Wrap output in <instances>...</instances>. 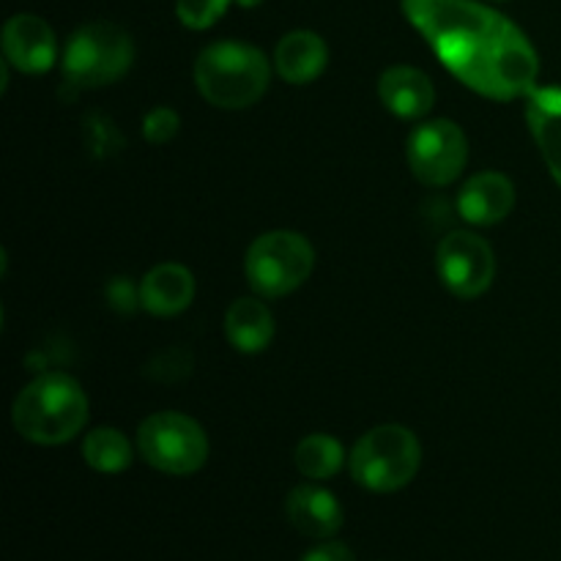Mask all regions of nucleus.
<instances>
[{
	"mask_svg": "<svg viewBox=\"0 0 561 561\" xmlns=\"http://www.w3.org/2000/svg\"><path fill=\"white\" fill-rule=\"evenodd\" d=\"M400 5L436 58L474 93L513 102L537 88L535 44L502 11L477 0H400Z\"/></svg>",
	"mask_w": 561,
	"mask_h": 561,
	"instance_id": "nucleus-1",
	"label": "nucleus"
},
{
	"mask_svg": "<svg viewBox=\"0 0 561 561\" xmlns=\"http://www.w3.org/2000/svg\"><path fill=\"white\" fill-rule=\"evenodd\" d=\"M11 422L22 438L42 447L71 442L88 422V394L66 373H44L14 398Z\"/></svg>",
	"mask_w": 561,
	"mask_h": 561,
	"instance_id": "nucleus-2",
	"label": "nucleus"
},
{
	"mask_svg": "<svg viewBox=\"0 0 561 561\" xmlns=\"http://www.w3.org/2000/svg\"><path fill=\"white\" fill-rule=\"evenodd\" d=\"M195 88L211 107L247 110L263 99L272 82V64L244 42H214L197 55Z\"/></svg>",
	"mask_w": 561,
	"mask_h": 561,
	"instance_id": "nucleus-3",
	"label": "nucleus"
},
{
	"mask_svg": "<svg viewBox=\"0 0 561 561\" xmlns=\"http://www.w3.org/2000/svg\"><path fill=\"white\" fill-rule=\"evenodd\" d=\"M422 466V444L409 427L378 425L354 444L351 477L370 493H394L409 485Z\"/></svg>",
	"mask_w": 561,
	"mask_h": 561,
	"instance_id": "nucleus-4",
	"label": "nucleus"
},
{
	"mask_svg": "<svg viewBox=\"0 0 561 561\" xmlns=\"http://www.w3.org/2000/svg\"><path fill=\"white\" fill-rule=\"evenodd\" d=\"M135 42L121 25L107 20L88 22L77 27L60 55V69L69 85L104 88L131 69Z\"/></svg>",
	"mask_w": 561,
	"mask_h": 561,
	"instance_id": "nucleus-5",
	"label": "nucleus"
},
{
	"mask_svg": "<svg viewBox=\"0 0 561 561\" xmlns=\"http://www.w3.org/2000/svg\"><path fill=\"white\" fill-rule=\"evenodd\" d=\"M316 266V250L307 236L296 230H268L257 236L244 257V274L250 288L261 299H279L310 279Z\"/></svg>",
	"mask_w": 561,
	"mask_h": 561,
	"instance_id": "nucleus-6",
	"label": "nucleus"
},
{
	"mask_svg": "<svg viewBox=\"0 0 561 561\" xmlns=\"http://www.w3.org/2000/svg\"><path fill=\"white\" fill-rule=\"evenodd\" d=\"M137 449L151 469L170 477L195 474L208 460V438L197 420L181 411H159L137 427Z\"/></svg>",
	"mask_w": 561,
	"mask_h": 561,
	"instance_id": "nucleus-7",
	"label": "nucleus"
},
{
	"mask_svg": "<svg viewBox=\"0 0 561 561\" xmlns=\"http://www.w3.org/2000/svg\"><path fill=\"white\" fill-rule=\"evenodd\" d=\"M414 179L425 186H449L469 162V140L455 121L436 118L414 126L405 142Z\"/></svg>",
	"mask_w": 561,
	"mask_h": 561,
	"instance_id": "nucleus-8",
	"label": "nucleus"
},
{
	"mask_svg": "<svg viewBox=\"0 0 561 561\" xmlns=\"http://www.w3.org/2000/svg\"><path fill=\"white\" fill-rule=\"evenodd\" d=\"M436 272L449 294L458 299H477L493 285L496 255L482 236L471 230H455L438 244Z\"/></svg>",
	"mask_w": 561,
	"mask_h": 561,
	"instance_id": "nucleus-9",
	"label": "nucleus"
},
{
	"mask_svg": "<svg viewBox=\"0 0 561 561\" xmlns=\"http://www.w3.org/2000/svg\"><path fill=\"white\" fill-rule=\"evenodd\" d=\"M3 58L11 69L25 75H42L58 60L55 33L42 16L16 14L3 25Z\"/></svg>",
	"mask_w": 561,
	"mask_h": 561,
	"instance_id": "nucleus-10",
	"label": "nucleus"
},
{
	"mask_svg": "<svg viewBox=\"0 0 561 561\" xmlns=\"http://www.w3.org/2000/svg\"><path fill=\"white\" fill-rule=\"evenodd\" d=\"M515 208V184L504 173L485 170L460 186L458 211L466 222L491 228L507 219Z\"/></svg>",
	"mask_w": 561,
	"mask_h": 561,
	"instance_id": "nucleus-11",
	"label": "nucleus"
},
{
	"mask_svg": "<svg viewBox=\"0 0 561 561\" xmlns=\"http://www.w3.org/2000/svg\"><path fill=\"white\" fill-rule=\"evenodd\" d=\"M290 526L312 540H332L343 529V504L321 485H296L285 499Z\"/></svg>",
	"mask_w": 561,
	"mask_h": 561,
	"instance_id": "nucleus-12",
	"label": "nucleus"
},
{
	"mask_svg": "<svg viewBox=\"0 0 561 561\" xmlns=\"http://www.w3.org/2000/svg\"><path fill=\"white\" fill-rule=\"evenodd\" d=\"M378 96L392 115L403 121H420L436 104V85L431 77L414 66H389L378 77Z\"/></svg>",
	"mask_w": 561,
	"mask_h": 561,
	"instance_id": "nucleus-13",
	"label": "nucleus"
},
{
	"mask_svg": "<svg viewBox=\"0 0 561 561\" xmlns=\"http://www.w3.org/2000/svg\"><path fill=\"white\" fill-rule=\"evenodd\" d=\"M195 290V274L184 263H159L140 279V307L159 318L179 316L192 305Z\"/></svg>",
	"mask_w": 561,
	"mask_h": 561,
	"instance_id": "nucleus-14",
	"label": "nucleus"
},
{
	"mask_svg": "<svg viewBox=\"0 0 561 561\" xmlns=\"http://www.w3.org/2000/svg\"><path fill=\"white\" fill-rule=\"evenodd\" d=\"M526 124L540 148L542 162L561 186V88L537 85L526 96Z\"/></svg>",
	"mask_w": 561,
	"mask_h": 561,
	"instance_id": "nucleus-15",
	"label": "nucleus"
},
{
	"mask_svg": "<svg viewBox=\"0 0 561 561\" xmlns=\"http://www.w3.org/2000/svg\"><path fill=\"white\" fill-rule=\"evenodd\" d=\"M329 64V47L316 31H290L274 49V69L290 85L318 80Z\"/></svg>",
	"mask_w": 561,
	"mask_h": 561,
	"instance_id": "nucleus-16",
	"label": "nucleus"
},
{
	"mask_svg": "<svg viewBox=\"0 0 561 561\" xmlns=\"http://www.w3.org/2000/svg\"><path fill=\"white\" fill-rule=\"evenodd\" d=\"M228 343L241 354H261L274 340V316L261 296L236 299L225 312Z\"/></svg>",
	"mask_w": 561,
	"mask_h": 561,
	"instance_id": "nucleus-17",
	"label": "nucleus"
},
{
	"mask_svg": "<svg viewBox=\"0 0 561 561\" xmlns=\"http://www.w3.org/2000/svg\"><path fill=\"white\" fill-rule=\"evenodd\" d=\"M294 463L299 469V474L307 477V480H332V477H337L343 471L345 449L334 436L312 433V436H305L296 444Z\"/></svg>",
	"mask_w": 561,
	"mask_h": 561,
	"instance_id": "nucleus-18",
	"label": "nucleus"
},
{
	"mask_svg": "<svg viewBox=\"0 0 561 561\" xmlns=\"http://www.w3.org/2000/svg\"><path fill=\"white\" fill-rule=\"evenodd\" d=\"M82 458L99 474H121L131 466V444L118 427H96L82 438Z\"/></svg>",
	"mask_w": 561,
	"mask_h": 561,
	"instance_id": "nucleus-19",
	"label": "nucleus"
},
{
	"mask_svg": "<svg viewBox=\"0 0 561 561\" xmlns=\"http://www.w3.org/2000/svg\"><path fill=\"white\" fill-rule=\"evenodd\" d=\"M233 0H175V16L190 31H208L225 16Z\"/></svg>",
	"mask_w": 561,
	"mask_h": 561,
	"instance_id": "nucleus-20",
	"label": "nucleus"
},
{
	"mask_svg": "<svg viewBox=\"0 0 561 561\" xmlns=\"http://www.w3.org/2000/svg\"><path fill=\"white\" fill-rule=\"evenodd\" d=\"M181 129V115L173 107H153L142 118V137L151 146H164L173 140Z\"/></svg>",
	"mask_w": 561,
	"mask_h": 561,
	"instance_id": "nucleus-21",
	"label": "nucleus"
},
{
	"mask_svg": "<svg viewBox=\"0 0 561 561\" xmlns=\"http://www.w3.org/2000/svg\"><path fill=\"white\" fill-rule=\"evenodd\" d=\"M192 370V356L181 348H168L162 354L153 356L151 362V376L157 381H181L184 376H190Z\"/></svg>",
	"mask_w": 561,
	"mask_h": 561,
	"instance_id": "nucleus-22",
	"label": "nucleus"
},
{
	"mask_svg": "<svg viewBox=\"0 0 561 561\" xmlns=\"http://www.w3.org/2000/svg\"><path fill=\"white\" fill-rule=\"evenodd\" d=\"M107 299H110V307H115L118 312L137 310V307H140V285L135 288L126 277L110 279Z\"/></svg>",
	"mask_w": 561,
	"mask_h": 561,
	"instance_id": "nucleus-23",
	"label": "nucleus"
},
{
	"mask_svg": "<svg viewBox=\"0 0 561 561\" xmlns=\"http://www.w3.org/2000/svg\"><path fill=\"white\" fill-rule=\"evenodd\" d=\"M301 561H354V553H351L348 546L343 542L327 540L321 546H316L312 551H307Z\"/></svg>",
	"mask_w": 561,
	"mask_h": 561,
	"instance_id": "nucleus-24",
	"label": "nucleus"
},
{
	"mask_svg": "<svg viewBox=\"0 0 561 561\" xmlns=\"http://www.w3.org/2000/svg\"><path fill=\"white\" fill-rule=\"evenodd\" d=\"M236 5H241V9H255V5H261L263 0H233Z\"/></svg>",
	"mask_w": 561,
	"mask_h": 561,
	"instance_id": "nucleus-25",
	"label": "nucleus"
}]
</instances>
